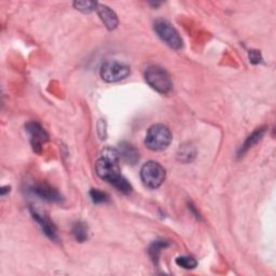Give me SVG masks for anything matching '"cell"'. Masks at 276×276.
Wrapping results in <instances>:
<instances>
[{
    "label": "cell",
    "instance_id": "1",
    "mask_svg": "<svg viewBox=\"0 0 276 276\" xmlns=\"http://www.w3.org/2000/svg\"><path fill=\"white\" fill-rule=\"evenodd\" d=\"M119 163L120 153L118 149L109 146L105 147L101 152V157L96 162V173L103 180L113 183L121 176Z\"/></svg>",
    "mask_w": 276,
    "mask_h": 276
},
{
    "label": "cell",
    "instance_id": "2",
    "mask_svg": "<svg viewBox=\"0 0 276 276\" xmlns=\"http://www.w3.org/2000/svg\"><path fill=\"white\" fill-rule=\"evenodd\" d=\"M172 139L173 134L167 125L154 124L147 132L145 145L152 151H162L171 145Z\"/></svg>",
    "mask_w": 276,
    "mask_h": 276
},
{
    "label": "cell",
    "instance_id": "3",
    "mask_svg": "<svg viewBox=\"0 0 276 276\" xmlns=\"http://www.w3.org/2000/svg\"><path fill=\"white\" fill-rule=\"evenodd\" d=\"M145 79L153 90L161 94H168L173 86L169 72L158 65L149 66L145 72Z\"/></svg>",
    "mask_w": 276,
    "mask_h": 276
},
{
    "label": "cell",
    "instance_id": "4",
    "mask_svg": "<svg viewBox=\"0 0 276 276\" xmlns=\"http://www.w3.org/2000/svg\"><path fill=\"white\" fill-rule=\"evenodd\" d=\"M154 31L157 35L164 41L169 47L175 50H179L182 48V38L180 37L178 30L176 29L169 21L159 19L154 22L153 25Z\"/></svg>",
    "mask_w": 276,
    "mask_h": 276
},
{
    "label": "cell",
    "instance_id": "5",
    "mask_svg": "<svg viewBox=\"0 0 276 276\" xmlns=\"http://www.w3.org/2000/svg\"><path fill=\"white\" fill-rule=\"evenodd\" d=\"M165 170L156 161H149L142 165L140 170L141 180L149 189H157L165 180Z\"/></svg>",
    "mask_w": 276,
    "mask_h": 276
},
{
    "label": "cell",
    "instance_id": "6",
    "mask_svg": "<svg viewBox=\"0 0 276 276\" xmlns=\"http://www.w3.org/2000/svg\"><path fill=\"white\" fill-rule=\"evenodd\" d=\"M131 73L130 66L125 63L110 60L106 61L101 67V77L106 82H118L125 79Z\"/></svg>",
    "mask_w": 276,
    "mask_h": 276
},
{
    "label": "cell",
    "instance_id": "7",
    "mask_svg": "<svg viewBox=\"0 0 276 276\" xmlns=\"http://www.w3.org/2000/svg\"><path fill=\"white\" fill-rule=\"evenodd\" d=\"M26 132L29 135L31 147L35 152L40 153L42 150V147L45 143L49 140V135L38 122L36 121H31L25 125Z\"/></svg>",
    "mask_w": 276,
    "mask_h": 276
},
{
    "label": "cell",
    "instance_id": "8",
    "mask_svg": "<svg viewBox=\"0 0 276 276\" xmlns=\"http://www.w3.org/2000/svg\"><path fill=\"white\" fill-rule=\"evenodd\" d=\"M30 214L32 218H34V220H36V222L38 223L43 233H45L50 240L58 241L59 236H58L57 227L54 226L52 220L45 213H42L41 211H39V209L35 207H30Z\"/></svg>",
    "mask_w": 276,
    "mask_h": 276
},
{
    "label": "cell",
    "instance_id": "9",
    "mask_svg": "<svg viewBox=\"0 0 276 276\" xmlns=\"http://www.w3.org/2000/svg\"><path fill=\"white\" fill-rule=\"evenodd\" d=\"M30 191L40 197L41 200L50 203H60L63 200V196L55 188L45 182L34 185L30 188Z\"/></svg>",
    "mask_w": 276,
    "mask_h": 276
},
{
    "label": "cell",
    "instance_id": "10",
    "mask_svg": "<svg viewBox=\"0 0 276 276\" xmlns=\"http://www.w3.org/2000/svg\"><path fill=\"white\" fill-rule=\"evenodd\" d=\"M118 151L120 153V159H122L125 163L130 165H135L139 161L138 150L133 145H131L130 142H120Z\"/></svg>",
    "mask_w": 276,
    "mask_h": 276
},
{
    "label": "cell",
    "instance_id": "11",
    "mask_svg": "<svg viewBox=\"0 0 276 276\" xmlns=\"http://www.w3.org/2000/svg\"><path fill=\"white\" fill-rule=\"evenodd\" d=\"M96 11H97L99 17H101L102 22L109 30H113V29L117 28V26L119 24V21H118V17L116 15V13L114 12L112 9H110L107 6H105V5H99L98 4V6L96 8Z\"/></svg>",
    "mask_w": 276,
    "mask_h": 276
},
{
    "label": "cell",
    "instance_id": "12",
    "mask_svg": "<svg viewBox=\"0 0 276 276\" xmlns=\"http://www.w3.org/2000/svg\"><path fill=\"white\" fill-rule=\"evenodd\" d=\"M264 133H266V127H260L258 130H256L253 133L247 137V139L245 140V142L243 143V146L240 149L238 152V157H242L243 154L246 153L250 148H252L253 146L256 145V143L263 137Z\"/></svg>",
    "mask_w": 276,
    "mask_h": 276
},
{
    "label": "cell",
    "instance_id": "13",
    "mask_svg": "<svg viewBox=\"0 0 276 276\" xmlns=\"http://www.w3.org/2000/svg\"><path fill=\"white\" fill-rule=\"evenodd\" d=\"M168 246H169V242L165 241V240H157L150 245V247L148 249V253H149V257L151 258V260L154 264H159V259L161 256V252Z\"/></svg>",
    "mask_w": 276,
    "mask_h": 276
},
{
    "label": "cell",
    "instance_id": "14",
    "mask_svg": "<svg viewBox=\"0 0 276 276\" xmlns=\"http://www.w3.org/2000/svg\"><path fill=\"white\" fill-rule=\"evenodd\" d=\"M71 233L75 237V240L79 243H83L87 240V235H89V229L84 223H76L72 227Z\"/></svg>",
    "mask_w": 276,
    "mask_h": 276
},
{
    "label": "cell",
    "instance_id": "15",
    "mask_svg": "<svg viewBox=\"0 0 276 276\" xmlns=\"http://www.w3.org/2000/svg\"><path fill=\"white\" fill-rule=\"evenodd\" d=\"M176 263H177V266L186 269V270H193L197 267V261L189 256H181L176 259Z\"/></svg>",
    "mask_w": 276,
    "mask_h": 276
},
{
    "label": "cell",
    "instance_id": "16",
    "mask_svg": "<svg viewBox=\"0 0 276 276\" xmlns=\"http://www.w3.org/2000/svg\"><path fill=\"white\" fill-rule=\"evenodd\" d=\"M98 4L95 2H75L73 7L83 13H90L96 10Z\"/></svg>",
    "mask_w": 276,
    "mask_h": 276
},
{
    "label": "cell",
    "instance_id": "17",
    "mask_svg": "<svg viewBox=\"0 0 276 276\" xmlns=\"http://www.w3.org/2000/svg\"><path fill=\"white\" fill-rule=\"evenodd\" d=\"M112 185L122 193H130L132 191L131 183L123 177L122 175H121L118 179H116Z\"/></svg>",
    "mask_w": 276,
    "mask_h": 276
},
{
    "label": "cell",
    "instance_id": "18",
    "mask_svg": "<svg viewBox=\"0 0 276 276\" xmlns=\"http://www.w3.org/2000/svg\"><path fill=\"white\" fill-rule=\"evenodd\" d=\"M90 197L92 198L93 203L95 204H103L109 201V196L107 193L98 190V189H92L90 191Z\"/></svg>",
    "mask_w": 276,
    "mask_h": 276
},
{
    "label": "cell",
    "instance_id": "19",
    "mask_svg": "<svg viewBox=\"0 0 276 276\" xmlns=\"http://www.w3.org/2000/svg\"><path fill=\"white\" fill-rule=\"evenodd\" d=\"M179 159L183 162H189L192 160V158L195 157V152L192 151V148L190 147H185L180 149V153L178 154Z\"/></svg>",
    "mask_w": 276,
    "mask_h": 276
},
{
    "label": "cell",
    "instance_id": "20",
    "mask_svg": "<svg viewBox=\"0 0 276 276\" xmlns=\"http://www.w3.org/2000/svg\"><path fill=\"white\" fill-rule=\"evenodd\" d=\"M249 60H250V62L252 64H259L262 61L260 52L259 51H255V50L249 51Z\"/></svg>",
    "mask_w": 276,
    "mask_h": 276
},
{
    "label": "cell",
    "instance_id": "21",
    "mask_svg": "<svg viewBox=\"0 0 276 276\" xmlns=\"http://www.w3.org/2000/svg\"><path fill=\"white\" fill-rule=\"evenodd\" d=\"M98 128V135L101 137V139H105L106 137V122L105 120H99V122L97 124Z\"/></svg>",
    "mask_w": 276,
    "mask_h": 276
},
{
    "label": "cell",
    "instance_id": "22",
    "mask_svg": "<svg viewBox=\"0 0 276 276\" xmlns=\"http://www.w3.org/2000/svg\"><path fill=\"white\" fill-rule=\"evenodd\" d=\"M9 191H10V187L7 186V187H3L2 188V191H0V193H2V195H5Z\"/></svg>",
    "mask_w": 276,
    "mask_h": 276
}]
</instances>
